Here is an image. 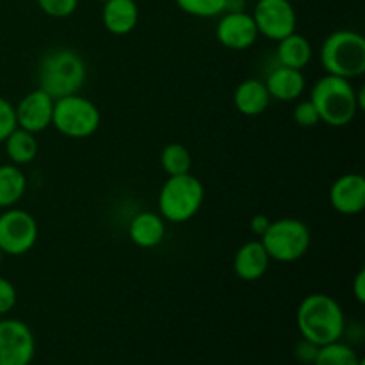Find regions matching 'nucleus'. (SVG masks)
Instances as JSON below:
<instances>
[{
  "label": "nucleus",
  "instance_id": "nucleus-1",
  "mask_svg": "<svg viewBox=\"0 0 365 365\" xmlns=\"http://www.w3.org/2000/svg\"><path fill=\"white\" fill-rule=\"evenodd\" d=\"M296 323L302 339L317 346L341 341L346 334V316L341 303L323 292L309 294L299 303Z\"/></svg>",
  "mask_w": 365,
  "mask_h": 365
},
{
  "label": "nucleus",
  "instance_id": "nucleus-2",
  "mask_svg": "<svg viewBox=\"0 0 365 365\" xmlns=\"http://www.w3.org/2000/svg\"><path fill=\"white\" fill-rule=\"evenodd\" d=\"M88 78V64L73 48L57 46L43 53L38 64V88L53 100L75 95Z\"/></svg>",
  "mask_w": 365,
  "mask_h": 365
},
{
  "label": "nucleus",
  "instance_id": "nucleus-3",
  "mask_svg": "<svg viewBox=\"0 0 365 365\" xmlns=\"http://www.w3.org/2000/svg\"><path fill=\"white\" fill-rule=\"evenodd\" d=\"M309 100L319 113L321 121L330 127H346L360 113L353 82L335 75L327 73L317 78L310 89Z\"/></svg>",
  "mask_w": 365,
  "mask_h": 365
},
{
  "label": "nucleus",
  "instance_id": "nucleus-4",
  "mask_svg": "<svg viewBox=\"0 0 365 365\" xmlns=\"http://www.w3.org/2000/svg\"><path fill=\"white\" fill-rule=\"evenodd\" d=\"M321 66L328 75L353 78L365 73V39L360 32L335 31L323 41L319 50Z\"/></svg>",
  "mask_w": 365,
  "mask_h": 365
},
{
  "label": "nucleus",
  "instance_id": "nucleus-5",
  "mask_svg": "<svg viewBox=\"0 0 365 365\" xmlns=\"http://www.w3.org/2000/svg\"><path fill=\"white\" fill-rule=\"evenodd\" d=\"M205 187L191 173L168 177L157 196V209L166 223L180 225L192 220L202 209Z\"/></svg>",
  "mask_w": 365,
  "mask_h": 365
},
{
  "label": "nucleus",
  "instance_id": "nucleus-6",
  "mask_svg": "<svg viewBox=\"0 0 365 365\" xmlns=\"http://www.w3.org/2000/svg\"><path fill=\"white\" fill-rule=\"evenodd\" d=\"M271 260L291 264L303 259L312 245V234L309 225L296 217H282L271 221L267 230L260 237Z\"/></svg>",
  "mask_w": 365,
  "mask_h": 365
},
{
  "label": "nucleus",
  "instance_id": "nucleus-7",
  "mask_svg": "<svg viewBox=\"0 0 365 365\" xmlns=\"http://www.w3.org/2000/svg\"><path fill=\"white\" fill-rule=\"evenodd\" d=\"M102 121V114L93 100L75 95L63 96L53 102L52 127L70 139H86L95 134Z\"/></svg>",
  "mask_w": 365,
  "mask_h": 365
},
{
  "label": "nucleus",
  "instance_id": "nucleus-8",
  "mask_svg": "<svg viewBox=\"0 0 365 365\" xmlns=\"http://www.w3.org/2000/svg\"><path fill=\"white\" fill-rule=\"evenodd\" d=\"M38 223L24 209L11 207L0 214V252L9 257H21L38 242Z\"/></svg>",
  "mask_w": 365,
  "mask_h": 365
},
{
  "label": "nucleus",
  "instance_id": "nucleus-9",
  "mask_svg": "<svg viewBox=\"0 0 365 365\" xmlns=\"http://www.w3.org/2000/svg\"><path fill=\"white\" fill-rule=\"evenodd\" d=\"M252 16L259 34L266 36L271 41H280L285 36L296 32L298 16L291 0H259L253 7Z\"/></svg>",
  "mask_w": 365,
  "mask_h": 365
},
{
  "label": "nucleus",
  "instance_id": "nucleus-10",
  "mask_svg": "<svg viewBox=\"0 0 365 365\" xmlns=\"http://www.w3.org/2000/svg\"><path fill=\"white\" fill-rule=\"evenodd\" d=\"M36 339L20 319H0V365H31Z\"/></svg>",
  "mask_w": 365,
  "mask_h": 365
},
{
  "label": "nucleus",
  "instance_id": "nucleus-11",
  "mask_svg": "<svg viewBox=\"0 0 365 365\" xmlns=\"http://www.w3.org/2000/svg\"><path fill=\"white\" fill-rule=\"evenodd\" d=\"M259 31L252 13L235 11L223 13L216 25V39L228 50H246L259 39Z\"/></svg>",
  "mask_w": 365,
  "mask_h": 365
},
{
  "label": "nucleus",
  "instance_id": "nucleus-12",
  "mask_svg": "<svg viewBox=\"0 0 365 365\" xmlns=\"http://www.w3.org/2000/svg\"><path fill=\"white\" fill-rule=\"evenodd\" d=\"M53 102L56 100L50 95H46L43 89L36 88L29 91L24 98L14 106L16 113V125L24 130L39 134L52 127V114H53Z\"/></svg>",
  "mask_w": 365,
  "mask_h": 365
},
{
  "label": "nucleus",
  "instance_id": "nucleus-13",
  "mask_svg": "<svg viewBox=\"0 0 365 365\" xmlns=\"http://www.w3.org/2000/svg\"><path fill=\"white\" fill-rule=\"evenodd\" d=\"M330 205L344 216H356L365 209V178L360 173H346L330 187Z\"/></svg>",
  "mask_w": 365,
  "mask_h": 365
},
{
  "label": "nucleus",
  "instance_id": "nucleus-14",
  "mask_svg": "<svg viewBox=\"0 0 365 365\" xmlns=\"http://www.w3.org/2000/svg\"><path fill=\"white\" fill-rule=\"evenodd\" d=\"M264 84L271 100H280V102H296L302 98L307 89L303 70H294V68L280 66V64H277L267 73Z\"/></svg>",
  "mask_w": 365,
  "mask_h": 365
},
{
  "label": "nucleus",
  "instance_id": "nucleus-15",
  "mask_svg": "<svg viewBox=\"0 0 365 365\" xmlns=\"http://www.w3.org/2000/svg\"><path fill=\"white\" fill-rule=\"evenodd\" d=\"M269 264L271 259L260 239H253L235 252L234 273L242 282H257L267 273Z\"/></svg>",
  "mask_w": 365,
  "mask_h": 365
},
{
  "label": "nucleus",
  "instance_id": "nucleus-16",
  "mask_svg": "<svg viewBox=\"0 0 365 365\" xmlns=\"http://www.w3.org/2000/svg\"><path fill=\"white\" fill-rule=\"evenodd\" d=\"M128 237L143 250L155 248L166 239V221L159 212L143 210L128 223Z\"/></svg>",
  "mask_w": 365,
  "mask_h": 365
},
{
  "label": "nucleus",
  "instance_id": "nucleus-17",
  "mask_svg": "<svg viewBox=\"0 0 365 365\" xmlns=\"http://www.w3.org/2000/svg\"><path fill=\"white\" fill-rule=\"evenodd\" d=\"M139 7L135 0H103L102 24L110 34L127 36L138 27Z\"/></svg>",
  "mask_w": 365,
  "mask_h": 365
},
{
  "label": "nucleus",
  "instance_id": "nucleus-18",
  "mask_svg": "<svg viewBox=\"0 0 365 365\" xmlns=\"http://www.w3.org/2000/svg\"><path fill=\"white\" fill-rule=\"evenodd\" d=\"M271 96L260 78H246L235 88L234 103L245 116H259L269 107Z\"/></svg>",
  "mask_w": 365,
  "mask_h": 365
},
{
  "label": "nucleus",
  "instance_id": "nucleus-19",
  "mask_svg": "<svg viewBox=\"0 0 365 365\" xmlns=\"http://www.w3.org/2000/svg\"><path fill=\"white\" fill-rule=\"evenodd\" d=\"M277 43V61L280 66L303 70L312 61L314 48L309 39L303 34L292 32V34L285 36L284 39H280Z\"/></svg>",
  "mask_w": 365,
  "mask_h": 365
},
{
  "label": "nucleus",
  "instance_id": "nucleus-20",
  "mask_svg": "<svg viewBox=\"0 0 365 365\" xmlns=\"http://www.w3.org/2000/svg\"><path fill=\"white\" fill-rule=\"evenodd\" d=\"M27 191V177L21 166L2 164L0 166V209H11L24 198Z\"/></svg>",
  "mask_w": 365,
  "mask_h": 365
},
{
  "label": "nucleus",
  "instance_id": "nucleus-21",
  "mask_svg": "<svg viewBox=\"0 0 365 365\" xmlns=\"http://www.w3.org/2000/svg\"><path fill=\"white\" fill-rule=\"evenodd\" d=\"M4 146H6L7 159L11 160V164H16V166L31 164L38 157L39 152V143L36 139V134L24 130L20 127L11 132L9 138L4 141Z\"/></svg>",
  "mask_w": 365,
  "mask_h": 365
},
{
  "label": "nucleus",
  "instance_id": "nucleus-22",
  "mask_svg": "<svg viewBox=\"0 0 365 365\" xmlns=\"http://www.w3.org/2000/svg\"><path fill=\"white\" fill-rule=\"evenodd\" d=\"M160 168L168 177L191 173L192 155L180 143H170L160 152Z\"/></svg>",
  "mask_w": 365,
  "mask_h": 365
},
{
  "label": "nucleus",
  "instance_id": "nucleus-23",
  "mask_svg": "<svg viewBox=\"0 0 365 365\" xmlns=\"http://www.w3.org/2000/svg\"><path fill=\"white\" fill-rule=\"evenodd\" d=\"M362 359L356 355L351 344L335 341L330 344L319 346L316 360L312 365H360Z\"/></svg>",
  "mask_w": 365,
  "mask_h": 365
},
{
  "label": "nucleus",
  "instance_id": "nucleus-24",
  "mask_svg": "<svg viewBox=\"0 0 365 365\" xmlns=\"http://www.w3.org/2000/svg\"><path fill=\"white\" fill-rule=\"evenodd\" d=\"M180 11L195 18H216L225 13L227 0H175Z\"/></svg>",
  "mask_w": 365,
  "mask_h": 365
},
{
  "label": "nucleus",
  "instance_id": "nucleus-25",
  "mask_svg": "<svg viewBox=\"0 0 365 365\" xmlns=\"http://www.w3.org/2000/svg\"><path fill=\"white\" fill-rule=\"evenodd\" d=\"M39 9L52 18H68L77 11L78 0H36Z\"/></svg>",
  "mask_w": 365,
  "mask_h": 365
},
{
  "label": "nucleus",
  "instance_id": "nucleus-26",
  "mask_svg": "<svg viewBox=\"0 0 365 365\" xmlns=\"http://www.w3.org/2000/svg\"><path fill=\"white\" fill-rule=\"evenodd\" d=\"M292 120L296 121V125H299L303 128H312L321 123L319 113H317V109L314 107V103L310 100H302V102L296 103Z\"/></svg>",
  "mask_w": 365,
  "mask_h": 365
},
{
  "label": "nucleus",
  "instance_id": "nucleus-27",
  "mask_svg": "<svg viewBox=\"0 0 365 365\" xmlns=\"http://www.w3.org/2000/svg\"><path fill=\"white\" fill-rule=\"evenodd\" d=\"M16 113L14 106L7 98L0 96V145L9 138L11 132L16 128Z\"/></svg>",
  "mask_w": 365,
  "mask_h": 365
},
{
  "label": "nucleus",
  "instance_id": "nucleus-28",
  "mask_svg": "<svg viewBox=\"0 0 365 365\" xmlns=\"http://www.w3.org/2000/svg\"><path fill=\"white\" fill-rule=\"evenodd\" d=\"M16 287L7 278L0 277V316H6L16 305Z\"/></svg>",
  "mask_w": 365,
  "mask_h": 365
},
{
  "label": "nucleus",
  "instance_id": "nucleus-29",
  "mask_svg": "<svg viewBox=\"0 0 365 365\" xmlns=\"http://www.w3.org/2000/svg\"><path fill=\"white\" fill-rule=\"evenodd\" d=\"M317 351H319V346L307 341V339H302L294 348L296 359H298L302 364H314V360H316L317 356Z\"/></svg>",
  "mask_w": 365,
  "mask_h": 365
},
{
  "label": "nucleus",
  "instance_id": "nucleus-30",
  "mask_svg": "<svg viewBox=\"0 0 365 365\" xmlns=\"http://www.w3.org/2000/svg\"><path fill=\"white\" fill-rule=\"evenodd\" d=\"M271 220L266 216V214H257V216L252 217V221H250V230H252V234H255L257 237H262L264 232L267 230V227H269Z\"/></svg>",
  "mask_w": 365,
  "mask_h": 365
},
{
  "label": "nucleus",
  "instance_id": "nucleus-31",
  "mask_svg": "<svg viewBox=\"0 0 365 365\" xmlns=\"http://www.w3.org/2000/svg\"><path fill=\"white\" fill-rule=\"evenodd\" d=\"M353 296H355L356 302L362 305V303H365V271L360 269L359 273H356L355 280H353Z\"/></svg>",
  "mask_w": 365,
  "mask_h": 365
},
{
  "label": "nucleus",
  "instance_id": "nucleus-32",
  "mask_svg": "<svg viewBox=\"0 0 365 365\" xmlns=\"http://www.w3.org/2000/svg\"><path fill=\"white\" fill-rule=\"evenodd\" d=\"M246 0H227L225 13H235V11H245Z\"/></svg>",
  "mask_w": 365,
  "mask_h": 365
},
{
  "label": "nucleus",
  "instance_id": "nucleus-33",
  "mask_svg": "<svg viewBox=\"0 0 365 365\" xmlns=\"http://www.w3.org/2000/svg\"><path fill=\"white\" fill-rule=\"evenodd\" d=\"M2 257H4V253L0 252V266H2Z\"/></svg>",
  "mask_w": 365,
  "mask_h": 365
},
{
  "label": "nucleus",
  "instance_id": "nucleus-34",
  "mask_svg": "<svg viewBox=\"0 0 365 365\" xmlns=\"http://www.w3.org/2000/svg\"><path fill=\"white\" fill-rule=\"evenodd\" d=\"M360 365H365V362H364V360H362V362H360Z\"/></svg>",
  "mask_w": 365,
  "mask_h": 365
}]
</instances>
